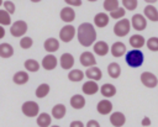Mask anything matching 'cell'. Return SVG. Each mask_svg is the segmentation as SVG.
Segmentation results:
<instances>
[{"label":"cell","instance_id":"7","mask_svg":"<svg viewBox=\"0 0 158 127\" xmlns=\"http://www.w3.org/2000/svg\"><path fill=\"white\" fill-rule=\"evenodd\" d=\"M141 81H142V84H143L144 86H147V88H156L157 84H158L157 76H156L153 73H151V72H144V73H142V74H141Z\"/></svg>","mask_w":158,"mask_h":127},{"label":"cell","instance_id":"12","mask_svg":"<svg viewBox=\"0 0 158 127\" xmlns=\"http://www.w3.org/2000/svg\"><path fill=\"white\" fill-rule=\"evenodd\" d=\"M42 67L46 70H52L57 67V58L53 54H48L44 55V58L42 59Z\"/></svg>","mask_w":158,"mask_h":127},{"label":"cell","instance_id":"21","mask_svg":"<svg viewBox=\"0 0 158 127\" xmlns=\"http://www.w3.org/2000/svg\"><path fill=\"white\" fill-rule=\"evenodd\" d=\"M109 20H110L109 16L106 14H104V12H99L94 17V22H95V25L98 27H105V26H107Z\"/></svg>","mask_w":158,"mask_h":127},{"label":"cell","instance_id":"40","mask_svg":"<svg viewBox=\"0 0 158 127\" xmlns=\"http://www.w3.org/2000/svg\"><path fill=\"white\" fill-rule=\"evenodd\" d=\"M85 127H100V123L96 120H90V121H88Z\"/></svg>","mask_w":158,"mask_h":127},{"label":"cell","instance_id":"15","mask_svg":"<svg viewBox=\"0 0 158 127\" xmlns=\"http://www.w3.org/2000/svg\"><path fill=\"white\" fill-rule=\"evenodd\" d=\"M60 18L64 21V22H72L74 21L75 18V12L72 7L67 6V7H63L60 10Z\"/></svg>","mask_w":158,"mask_h":127},{"label":"cell","instance_id":"39","mask_svg":"<svg viewBox=\"0 0 158 127\" xmlns=\"http://www.w3.org/2000/svg\"><path fill=\"white\" fill-rule=\"evenodd\" d=\"M4 7L9 14H14L15 12V4L12 1H5L4 2Z\"/></svg>","mask_w":158,"mask_h":127},{"label":"cell","instance_id":"16","mask_svg":"<svg viewBox=\"0 0 158 127\" xmlns=\"http://www.w3.org/2000/svg\"><path fill=\"white\" fill-rule=\"evenodd\" d=\"M110 51H111V53H112L114 57H121V55H123L126 53V46L122 42H115L111 46Z\"/></svg>","mask_w":158,"mask_h":127},{"label":"cell","instance_id":"26","mask_svg":"<svg viewBox=\"0 0 158 127\" xmlns=\"http://www.w3.org/2000/svg\"><path fill=\"white\" fill-rule=\"evenodd\" d=\"M14 54V48L9 43H1L0 44V57L1 58H10Z\"/></svg>","mask_w":158,"mask_h":127},{"label":"cell","instance_id":"11","mask_svg":"<svg viewBox=\"0 0 158 127\" xmlns=\"http://www.w3.org/2000/svg\"><path fill=\"white\" fill-rule=\"evenodd\" d=\"M96 110L100 115H109L112 111V104L109 100H101V101H99Z\"/></svg>","mask_w":158,"mask_h":127},{"label":"cell","instance_id":"5","mask_svg":"<svg viewBox=\"0 0 158 127\" xmlns=\"http://www.w3.org/2000/svg\"><path fill=\"white\" fill-rule=\"evenodd\" d=\"M27 31V23L25 21H16L11 25L10 32L14 37H22Z\"/></svg>","mask_w":158,"mask_h":127},{"label":"cell","instance_id":"44","mask_svg":"<svg viewBox=\"0 0 158 127\" xmlns=\"http://www.w3.org/2000/svg\"><path fill=\"white\" fill-rule=\"evenodd\" d=\"M4 36H5V28H4L2 26H0V39H1Z\"/></svg>","mask_w":158,"mask_h":127},{"label":"cell","instance_id":"10","mask_svg":"<svg viewBox=\"0 0 158 127\" xmlns=\"http://www.w3.org/2000/svg\"><path fill=\"white\" fill-rule=\"evenodd\" d=\"M110 122H111V125L114 127H122L125 125V122H126V117H125V115L122 112H118L117 111V112L111 113Z\"/></svg>","mask_w":158,"mask_h":127},{"label":"cell","instance_id":"31","mask_svg":"<svg viewBox=\"0 0 158 127\" xmlns=\"http://www.w3.org/2000/svg\"><path fill=\"white\" fill-rule=\"evenodd\" d=\"M118 4H120L118 0H105L104 1V9L109 12H112L116 9H118Z\"/></svg>","mask_w":158,"mask_h":127},{"label":"cell","instance_id":"38","mask_svg":"<svg viewBox=\"0 0 158 127\" xmlns=\"http://www.w3.org/2000/svg\"><path fill=\"white\" fill-rule=\"evenodd\" d=\"M125 9H122V7H118V9H116L115 11H112V12H110V16L112 17V18H121V17H123L125 16Z\"/></svg>","mask_w":158,"mask_h":127},{"label":"cell","instance_id":"19","mask_svg":"<svg viewBox=\"0 0 158 127\" xmlns=\"http://www.w3.org/2000/svg\"><path fill=\"white\" fill-rule=\"evenodd\" d=\"M58 48H59V42H58V39L51 37V38H47V39L44 41V49H46L47 52L53 53V52L58 51Z\"/></svg>","mask_w":158,"mask_h":127},{"label":"cell","instance_id":"30","mask_svg":"<svg viewBox=\"0 0 158 127\" xmlns=\"http://www.w3.org/2000/svg\"><path fill=\"white\" fill-rule=\"evenodd\" d=\"M68 78H69L70 81H80L84 78V73L80 69H73V70L69 72Z\"/></svg>","mask_w":158,"mask_h":127},{"label":"cell","instance_id":"46","mask_svg":"<svg viewBox=\"0 0 158 127\" xmlns=\"http://www.w3.org/2000/svg\"><path fill=\"white\" fill-rule=\"evenodd\" d=\"M1 5H4V2H2V1L0 0V6H1Z\"/></svg>","mask_w":158,"mask_h":127},{"label":"cell","instance_id":"35","mask_svg":"<svg viewBox=\"0 0 158 127\" xmlns=\"http://www.w3.org/2000/svg\"><path fill=\"white\" fill-rule=\"evenodd\" d=\"M147 47L153 51V52H157L158 51V37H151L148 41H147Z\"/></svg>","mask_w":158,"mask_h":127},{"label":"cell","instance_id":"47","mask_svg":"<svg viewBox=\"0 0 158 127\" xmlns=\"http://www.w3.org/2000/svg\"><path fill=\"white\" fill-rule=\"evenodd\" d=\"M51 127H59V126H56V125H54V126H51Z\"/></svg>","mask_w":158,"mask_h":127},{"label":"cell","instance_id":"25","mask_svg":"<svg viewBox=\"0 0 158 127\" xmlns=\"http://www.w3.org/2000/svg\"><path fill=\"white\" fill-rule=\"evenodd\" d=\"M51 123H52V117L48 113L43 112V113H40L38 115V117H37V125L40 127H49Z\"/></svg>","mask_w":158,"mask_h":127},{"label":"cell","instance_id":"32","mask_svg":"<svg viewBox=\"0 0 158 127\" xmlns=\"http://www.w3.org/2000/svg\"><path fill=\"white\" fill-rule=\"evenodd\" d=\"M49 92V85L48 84H41L37 89H36V96L42 99L44 96H47Z\"/></svg>","mask_w":158,"mask_h":127},{"label":"cell","instance_id":"1","mask_svg":"<svg viewBox=\"0 0 158 127\" xmlns=\"http://www.w3.org/2000/svg\"><path fill=\"white\" fill-rule=\"evenodd\" d=\"M96 39V31L89 22H84L78 27V41L81 46L89 47Z\"/></svg>","mask_w":158,"mask_h":127},{"label":"cell","instance_id":"6","mask_svg":"<svg viewBox=\"0 0 158 127\" xmlns=\"http://www.w3.org/2000/svg\"><path fill=\"white\" fill-rule=\"evenodd\" d=\"M74 35H75V28H74V26H72V25H67V26H64V27L59 31V38H60L63 42H65V43L70 42V41L74 38Z\"/></svg>","mask_w":158,"mask_h":127},{"label":"cell","instance_id":"3","mask_svg":"<svg viewBox=\"0 0 158 127\" xmlns=\"http://www.w3.org/2000/svg\"><path fill=\"white\" fill-rule=\"evenodd\" d=\"M131 30V23L127 18H122L118 22H116V25L114 26V33L117 37H123L126 36Z\"/></svg>","mask_w":158,"mask_h":127},{"label":"cell","instance_id":"29","mask_svg":"<svg viewBox=\"0 0 158 127\" xmlns=\"http://www.w3.org/2000/svg\"><path fill=\"white\" fill-rule=\"evenodd\" d=\"M12 80H14L15 84L22 85V84H25V83L28 81V74L26 72H17V73H15Z\"/></svg>","mask_w":158,"mask_h":127},{"label":"cell","instance_id":"17","mask_svg":"<svg viewBox=\"0 0 158 127\" xmlns=\"http://www.w3.org/2000/svg\"><path fill=\"white\" fill-rule=\"evenodd\" d=\"M74 65V58L70 53H63L60 57V67L63 69H70Z\"/></svg>","mask_w":158,"mask_h":127},{"label":"cell","instance_id":"14","mask_svg":"<svg viewBox=\"0 0 158 127\" xmlns=\"http://www.w3.org/2000/svg\"><path fill=\"white\" fill-rule=\"evenodd\" d=\"M81 90H83V92H84V94H86V95H94V94H96V92H98L99 86H98L96 81L89 80V81L84 83V85L81 86Z\"/></svg>","mask_w":158,"mask_h":127},{"label":"cell","instance_id":"43","mask_svg":"<svg viewBox=\"0 0 158 127\" xmlns=\"http://www.w3.org/2000/svg\"><path fill=\"white\" fill-rule=\"evenodd\" d=\"M68 5H74V6H79V5H81V1H70V0H67L65 1Z\"/></svg>","mask_w":158,"mask_h":127},{"label":"cell","instance_id":"27","mask_svg":"<svg viewBox=\"0 0 158 127\" xmlns=\"http://www.w3.org/2000/svg\"><path fill=\"white\" fill-rule=\"evenodd\" d=\"M107 73H109V75L112 78V79H116V78H118L120 76V74H121V68H120V65L117 64V63H110L109 64V67H107Z\"/></svg>","mask_w":158,"mask_h":127},{"label":"cell","instance_id":"42","mask_svg":"<svg viewBox=\"0 0 158 127\" xmlns=\"http://www.w3.org/2000/svg\"><path fill=\"white\" fill-rule=\"evenodd\" d=\"M69 127H84V123L81 121H73Z\"/></svg>","mask_w":158,"mask_h":127},{"label":"cell","instance_id":"28","mask_svg":"<svg viewBox=\"0 0 158 127\" xmlns=\"http://www.w3.org/2000/svg\"><path fill=\"white\" fill-rule=\"evenodd\" d=\"M100 91L102 94V96L105 97H111L116 94V88L112 85V84H104L101 88H100Z\"/></svg>","mask_w":158,"mask_h":127},{"label":"cell","instance_id":"18","mask_svg":"<svg viewBox=\"0 0 158 127\" xmlns=\"http://www.w3.org/2000/svg\"><path fill=\"white\" fill-rule=\"evenodd\" d=\"M94 52L98 55H106L109 53V46H107V43L104 42V41H98L94 44Z\"/></svg>","mask_w":158,"mask_h":127},{"label":"cell","instance_id":"45","mask_svg":"<svg viewBox=\"0 0 158 127\" xmlns=\"http://www.w3.org/2000/svg\"><path fill=\"white\" fill-rule=\"evenodd\" d=\"M146 2H148V4H154V2H156V1H154V0H153V1H152V0H147V1H146Z\"/></svg>","mask_w":158,"mask_h":127},{"label":"cell","instance_id":"9","mask_svg":"<svg viewBox=\"0 0 158 127\" xmlns=\"http://www.w3.org/2000/svg\"><path fill=\"white\" fill-rule=\"evenodd\" d=\"M80 63L84 67H95L96 59L94 58V54L91 52H84L80 54Z\"/></svg>","mask_w":158,"mask_h":127},{"label":"cell","instance_id":"23","mask_svg":"<svg viewBox=\"0 0 158 127\" xmlns=\"http://www.w3.org/2000/svg\"><path fill=\"white\" fill-rule=\"evenodd\" d=\"M65 112H67V110H65V106H64L63 104H57V105H54V107L52 109V116H53L54 118H57V120L63 118L64 115H65Z\"/></svg>","mask_w":158,"mask_h":127},{"label":"cell","instance_id":"4","mask_svg":"<svg viewBox=\"0 0 158 127\" xmlns=\"http://www.w3.org/2000/svg\"><path fill=\"white\" fill-rule=\"evenodd\" d=\"M21 110H22V112H23L25 116H27V117H35V116L38 115L40 107H38V105L35 101H26V102H23Z\"/></svg>","mask_w":158,"mask_h":127},{"label":"cell","instance_id":"24","mask_svg":"<svg viewBox=\"0 0 158 127\" xmlns=\"http://www.w3.org/2000/svg\"><path fill=\"white\" fill-rule=\"evenodd\" d=\"M130 44L135 49H138V48L143 47V44H144L143 36H141V35H133V36H131L130 37Z\"/></svg>","mask_w":158,"mask_h":127},{"label":"cell","instance_id":"2","mask_svg":"<svg viewBox=\"0 0 158 127\" xmlns=\"http://www.w3.org/2000/svg\"><path fill=\"white\" fill-rule=\"evenodd\" d=\"M125 60L127 63L128 67L131 68H138L143 64V60H144V55L143 53L139 51V49H131L126 53V57H125Z\"/></svg>","mask_w":158,"mask_h":127},{"label":"cell","instance_id":"22","mask_svg":"<svg viewBox=\"0 0 158 127\" xmlns=\"http://www.w3.org/2000/svg\"><path fill=\"white\" fill-rule=\"evenodd\" d=\"M70 105L73 109H77V110H80L84 107L85 105V99L81 96V95H73L70 97Z\"/></svg>","mask_w":158,"mask_h":127},{"label":"cell","instance_id":"20","mask_svg":"<svg viewBox=\"0 0 158 127\" xmlns=\"http://www.w3.org/2000/svg\"><path fill=\"white\" fill-rule=\"evenodd\" d=\"M144 16H146L148 20H151V21H154V22L158 21V11H157V9H156L154 6H152V5H147V6L144 7Z\"/></svg>","mask_w":158,"mask_h":127},{"label":"cell","instance_id":"8","mask_svg":"<svg viewBox=\"0 0 158 127\" xmlns=\"http://www.w3.org/2000/svg\"><path fill=\"white\" fill-rule=\"evenodd\" d=\"M131 18H132V20H131V23H132V26H133L135 30H137V31H143V30L146 28V26H147V20L143 17V15L136 14V15H133Z\"/></svg>","mask_w":158,"mask_h":127},{"label":"cell","instance_id":"41","mask_svg":"<svg viewBox=\"0 0 158 127\" xmlns=\"http://www.w3.org/2000/svg\"><path fill=\"white\" fill-rule=\"evenodd\" d=\"M142 126L143 127H148V126H151V120H149V117H143V120H142Z\"/></svg>","mask_w":158,"mask_h":127},{"label":"cell","instance_id":"33","mask_svg":"<svg viewBox=\"0 0 158 127\" xmlns=\"http://www.w3.org/2000/svg\"><path fill=\"white\" fill-rule=\"evenodd\" d=\"M25 68L28 70V72H37L40 69V64L37 60L35 59H27L25 62Z\"/></svg>","mask_w":158,"mask_h":127},{"label":"cell","instance_id":"13","mask_svg":"<svg viewBox=\"0 0 158 127\" xmlns=\"http://www.w3.org/2000/svg\"><path fill=\"white\" fill-rule=\"evenodd\" d=\"M85 76L89 78V79L93 80V81H98V80H100V79L102 78V74H101V70H100L99 68H96V67H90V68L86 69Z\"/></svg>","mask_w":158,"mask_h":127},{"label":"cell","instance_id":"36","mask_svg":"<svg viewBox=\"0 0 158 127\" xmlns=\"http://www.w3.org/2000/svg\"><path fill=\"white\" fill-rule=\"evenodd\" d=\"M122 5L125 6V9L127 10H135L138 5V1L137 0H122Z\"/></svg>","mask_w":158,"mask_h":127},{"label":"cell","instance_id":"34","mask_svg":"<svg viewBox=\"0 0 158 127\" xmlns=\"http://www.w3.org/2000/svg\"><path fill=\"white\" fill-rule=\"evenodd\" d=\"M10 23H11L10 14L6 10L0 9V26L1 25H10Z\"/></svg>","mask_w":158,"mask_h":127},{"label":"cell","instance_id":"37","mask_svg":"<svg viewBox=\"0 0 158 127\" xmlns=\"http://www.w3.org/2000/svg\"><path fill=\"white\" fill-rule=\"evenodd\" d=\"M32 43H33V41H32L31 37H23V38H21V41H20V46H21V48H23V49L31 48Z\"/></svg>","mask_w":158,"mask_h":127}]
</instances>
